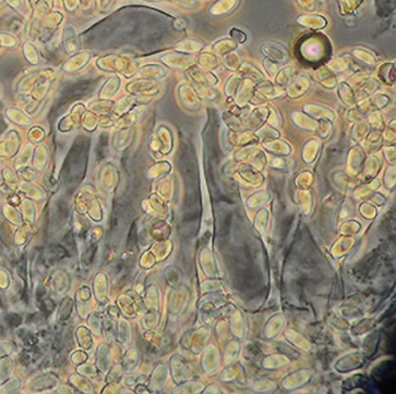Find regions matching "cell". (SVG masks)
<instances>
[{"instance_id":"1","label":"cell","mask_w":396,"mask_h":394,"mask_svg":"<svg viewBox=\"0 0 396 394\" xmlns=\"http://www.w3.org/2000/svg\"><path fill=\"white\" fill-rule=\"evenodd\" d=\"M94 246H92V248L87 249V251H85V256H84V260H86V263H90L92 260V257L94 255Z\"/></svg>"}]
</instances>
